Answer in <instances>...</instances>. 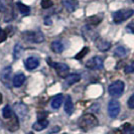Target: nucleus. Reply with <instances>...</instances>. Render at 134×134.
Segmentation results:
<instances>
[{"label":"nucleus","instance_id":"c85d7f7f","mask_svg":"<svg viewBox=\"0 0 134 134\" xmlns=\"http://www.w3.org/2000/svg\"><path fill=\"white\" fill-rule=\"evenodd\" d=\"M7 30L5 29V30H3V29H0V43L1 42H3L4 40L7 38Z\"/></svg>","mask_w":134,"mask_h":134},{"label":"nucleus","instance_id":"f03ea898","mask_svg":"<svg viewBox=\"0 0 134 134\" xmlns=\"http://www.w3.org/2000/svg\"><path fill=\"white\" fill-rule=\"evenodd\" d=\"M134 14L133 9H123V10H118L113 14V20L115 23H121L128 18H130Z\"/></svg>","mask_w":134,"mask_h":134},{"label":"nucleus","instance_id":"423d86ee","mask_svg":"<svg viewBox=\"0 0 134 134\" xmlns=\"http://www.w3.org/2000/svg\"><path fill=\"white\" fill-rule=\"evenodd\" d=\"M51 66L55 69V71L58 72V75L60 78H67L69 74V66L67 64L64 63H52Z\"/></svg>","mask_w":134,"mask_h":134},{"label":"nucleus","instance_id":"6ab92c4d","mask_svg":"<svg viewBox=\"0 0 134 134\" xmlns=\"http://www.w3.org/2000/svg\"><path fill=\"white\" fill-rule=\"evenodd\" d=\"M80 80H81L80 75L72 74V75H69L67 78H66V83H67L68 86H72V85H74L76 83H78Z\"/></svg>","mask_w":134,"mask_h":134},{"label":"nucleus","instance_id":"a211bd4d","mask_svg":"<svg viewBox=\"0 0 134 134\" xmlns=\"http://www.w3.org/2000/svg\"><path fill=\"white\" fill-rule=\"evenodd\" d=\"M47 125H48L47 119H38V121L34 124V129L37 130V131H40V130H43L44 128H47Z\"/></svg>","mask_w":134,"mask_h":134},{"label":"nucleus","instance_id":"5701e85b","mask_svg":"<svg viewBox=\"0 0 134 134\" xmlns=\"http://www.w3.org/2000/svg\"><path fill=\"white\" fill-rule=\"evenodd\" d=\"M13 111L11 110V108L10 106H5V107L3 108V111H2V115H3V117L5 118V119H8V118H10L12 115H13Z\"/></svg>","mask_w":134,"mask_h":134},{"label":"nucleus","instance_id":"473e14b6","mask_svg":"<svg viewBox=\"0 0 134 134\" xmlns=\"http://www.w3.org/2000/svg\"><path fill=\"white\" fill-rule=\"evenodd\" d=\"M126 29H127L129 32L134 34V23H130V24H128L127 27H126Z\"/></svg>","mask_w":134,"mask_h":134},{"label":"nucleus","instance_id":"6e6552de","mask_svg":"<svg viewBox=\"0 0 134 134\" xmlns=\"http://www.w3.org/2000/svg\"><path fill=\"white\" fill-rule=\"evenodd\" d=\"M5 127L7 130H9L10 132H14L19 128V122L17 119V116L13 114L10 118H8L5 120Z\"/></svg>","mask_w":134,"mask_h":134},{"label":"nucleus","instance_id":"aec40b11","mask_svg":"<svg viewBox=\"0 0 134 134\" xmlns=\"http://www.w3.org/2000/svg\"><path fill=\"white\" fill-rule=\"evenodd\" d=\"M97 47L101 52H106L111 47V43L105 40H99L97 41Z\"/></svg>","mask_w":134,"mask_h":134},{"label":"nucleus","instance_id":"4468645a","mask_svg":"<svg viewBox=\"0 0 134 134\" xmlns=\"http://www.w3.org/2000/svg\"><path fill=\"white\" fill-rule=\"evenodd\" d=\"M14 110L18 115H20L21 117H24L27 113V107L25 105H23L22 103H17L14 105Z\"/></svg>","mask_w":134,"mask_h":134},{"label":"nucleus","instance_id":"dca6fc26","mask_svg":"<svg viewBox=\"0 0 134 134\" xmlns=\"http://www.w3.org/2000/svg\"><path fill=\"white\" fill-rule=\"evenodd\" d=\"M65 111L68 115H71L74 111V104H73V101L72 98L70 96H67L66 98V102H65Z\"/></svg>","mask_w":134,"mask_h":134},{"label":"nucleus","instance_id":"7c9ffc66","mask_svg":"<svg viewBox=\"0 0 134 134\" xmlns=\"http://www.w3.org/2000/svg\"><path fill=\"white\" fill-rule=\"evenodd\" d=\"M128 107L130 108V109H134V95H132L128 99Z\"/></svg>","mask_w":134,"mask_h":134},{"label":"nucleus","instance_id":"c9c22d12","mask_svg":"<svg viewBox=\"0 0 134 134\" xmlns=\"http://www.w3.org/2000/svg\"><path fill=\"white\" fill-rule=\"evenodd\" d=\"M28 134H34V133H32V132H29V133H28Z\"/></svg>","mask_w":134,"mask_h":134},{"label":"nucleus","instance_id":"a878e982","mask_svg":"<svg viewBox=\"0 0 134 134\" xmlns=\"http://www.w3.org/2000/svg\"><path fill=\"white\" fill-rule=\"evenodd\" d=\"M21 53H22V47H20V44H16L14 47V59L20 58Z\"/></svg>","mask_w":134,"mask_h":134},{"label":"nucleus","instance_id":"393cba45","mask_svg":"<svg viewBox=\"0 0 134 134\" xmlns=\"http://www.w3.org/2000/svg\"><path fill=\"white\" fill-rule=\"evenodd\" d=\"M89 51H90V49H89V47H83V49H82L80 53L76 55V59H77V60H81V59H83V58H84V57L89 53Z\"/></svg>","mask_w":134,"mask_h":134},{"label":"nucleus","instance_id":"9d476101","mask_svg":"<svg viewBox=\"0 0 134 134\" xmlns=\"http://www.w3.org/2000/svg\"><path fill=\"white\" fill-rule=\"evenodd\" d=\"M63 5L69 12H73L78 7V0H63Z\"/></svg>","mask_w":134,"mask_h":134},{"label":"nucleus","instance_id":"f704fd0d","mask_svg":"<svg viewBox=\"0 0 134 134\" xmlns=\"http://www.w3.org/2000/svg\"><path fill=\"white\" fill-rule=\"evenodd\" d=\"M1 127H2V121L0 119V129H1Z\"/></svg>","mask_w":134,"mask_h":134},{"label":"nucleus","instance_id":"0eeeda50","mask_svg":"<svg viewBox=\"0 0 134 134\" xmlns=\"http://www.w3.org/2000/svg\"><path fill=\"white\" fill-rule=\"evenodd\" d=\"M11 68L6 67L4 68L0 74V78H1V82L6 86V87H11Z\"/></svg>","mask_w":134,"mask_h":134},{"label":"nucleus","instance_id":"bb28decb","mask_svg":"<svg viewBox=\"0 0 134 134\" xmlns=\"http://www.w3.org/2000/svg\"><path fill=\"white\" fill-rule=\"evenodd\" d=\"M41 7L42 8H44V9H47V8H49V7L53 6V1L52 0H41Z\"/></svg>","mask_w":134,"mask_h":134},{"label":"nucleus","instance_id":"f257e3e1","mask_svg":"<svg viewBox=\"0 0 134 134\" xmlns=\"http://www.w3.org/2000/svg\"><path fill=\"white\" fill-rule=\"evenodd\" d=\"M97 125H98V119L96 118V116L90 113L83 115L79 120V126L84 131H88L92 128L96 127Z\"/></svg>","mask_w":134,"mask_h":134},{"label":"nucleus","instance_id":"cd10ccee","mask_svg":"<svg viewBox=\"0 0 134 134\" xmlns=\"http://www.w3.org/2000/svg\"><path fill=\"white\" fill-rule=\"evenodd\" d=\"M125 73L126 74H130V73H133L134 72V60H132L130 64H128L127 66L125 67Z\"/></svg>","mask_w":134,"mask_h":134},{"label":"nucleus","instance_id":"1a4fd4ad","mask_svg":"<svg viewBox=\"0 0 134 134\" xmlns=\"http://www.w3.org/2000/svg\"><path fill=\"white\" fill-rule=\"evenodd\" d=\"M86 67L91 70H102L103 69V59L100 57H94L86 63Z\"/></svg>","mask_w":134,"mask_h":134},{"label":"nucleus","instance_id":"f8f14e48","mask_svg":"<svg viewBox=\"0 0 134 134\" xmlns=\"http://www.w3.org/2000/svg\"><path fill=\"white\" fill-rule=\"evenodd\" d=\"M103 20V15L98 14V15H93V16H90L88 17L86 21L89 25L91 26H97L99 23H101V21Z\"/></svg>","mask_w":134,"mask_h":134},{"label":"nucleus","instance_id":"f3484780","mask_svg":"<svg viewBox=\"0 0 134 134\" xmlns=\"http://www.w3.org/2000/svg\"><path fill=\"white\" fill-rule=\"evenodd\" d=\"M63 101H64V96L62 94H59L57 95L55 97H54V99L52 100L51 105L54 109H59L60 107V105L63 104Z\"/></svg>","mask_w":134,"mask_h":134},{"label":"nucleus","instance_id":"c756f323","mask_svg":"<svg viewBox=\"0 0 134 134\" xmlns=\"http://www.w3.org/2000/svg\"><path fill=\"white\" fill-rule=\"evenodd\" d=\"M7 9V3L5 0H0V12H3Z\"/></svg>","mask_w":134,"mask_h":134},{"label":"nucleus","instance_id":"7ed1b4c3","mask_svg":"<svg viewBox=\"0 0 134 134\" xmlns=\"http://www.w3.org/2000/svg\"><path fill=\"white\" fill-rule=\"evenodd\" d=\"M123 91H124V83L122 81H116L108 88V92L112 97H119L122 95Z\"/></svg>","mask_w":134,"mask_h":134},{"label":"nucleus","instance_id":"b1692460","mask_svg":"<svg viewBox=\"0 0 134 134\" xmlns=\"http://www.w3.org/2000/svg\"><path fill=\"white\" fill-rule=\"evenodd\" d=\"M114 54L117 57H124V55H126V54H127V51H126V48L124 47H118L115 49Z\"/></svg>","mask_w":134,"mask_h":134},{"label":"nucleus","instance_id":"72a5a7b5","mask_svg":"<svg viewBox=\"0 0 134 134\" xmlns=\"http://www.w3.org/2000/svg\"><path fill=\"white\" fill-rule=\"evenodd\" d=\"M1 102H2V95L0 93V104H1Z\"/></svg>","mask_w":134,"mask_h":134},{"label":"nucleus","instance_id":"4be33fe9","mask_svg":"<svg viewBox=\"0 0 134 134\" xmlns=\"http://www.w3.org/2000/svg\"><path fill=\"white\" fill-rule=\"evenodd\" d=\"M123 133L124 134H134V126L130 123H125L123 125Z\"/></svg>","mask_w":134,"mask_h":134},{"label":"nucleus","instance_id":"2eb2a0df","mask_svg":"<svg viewBox=\"0 0 134 134\" xmlns=\"http://www.w3.org/2000/svg\"><path fill=\"white\" fill-rule=\"evenodd\" d=\"M24 81H25V76L22 74V73H18L17 75H15V77L13 78L12 84H13V86H15V87H20V86H22V84L24 83Z\"/></svg>","mask_w":134,"mask_h":134},{"label":"nucleus","instance_id":"e433bc0d","mask_svg":"<svg viewBox=\"0 0 134 134\" xmlns=\"http://www.w3.org/2000/svg\"><path fill=\"white\" fill-rule=\"evenodd\" d=\"M133 2H134V0H133Z\"/></svg>","mask_w":134,"mask_h":134},{"label":"nucleus","instance_id":"412c9836","mask_svg":"<svg viewBox=\"0 0 134 134\" xmlns=\"http://www.w3.org/2000/svg\"><path fill=\"white\" fill-rule=\"evenodd\" d=\"M16 5L18 7L19 11L23 14V15H28V14L30 13V8L28 6H26L25 4H23V3H21V2H17Z\"/></svg>","mask_w":134,"mask_h":134},{"label":"nucleus","instance_id":"20e7f679","mask_svg":"<svg viewBox=\"0 0 134 134\" xmlns=\"http://www.w3.org/2000/svg\"><path fill=\"white\" fill-rule=\"evenodd\" d=\"M23 37L28 41L35 42V43H40L42 42L44 40L43 34L40 31H26L25 34H23Z\"/></svg>","mask_w":134,"mask_h":134},{"label":"nucleus","instance_id":"2f4dec72","mask_svg":"<svg viewBox=\"0 0 134 134\" xmlns=\"http://www.w3.org/2000/svg\"><path fill=\"white\" fill-rule=\"evenodd\" d=\"M107 134H123V132L121 131L120 129H112Z\"/></svg>","mask_w":134,"mask_h":134},{"label":"nucleus","instance_id":"ddd939ff","mask_svg":"<svg viewBox=\"0 0 134 134\" xmlns=\"http://www.w3.org/2000/svg\"><path fill=\"white\" fill-rule=\"evenodd\" d=\"M51 47H52V51L55 54H60L65 48L64 43H63L62 40H54V41H53L52 44H51Z\"/></svg>","mask_w":134,"mask_h":134},{"label":"nucleus","instance_id":"9b49d317","mask_svg":"<svg viewBox=\"0 0 134 134\" xmlns=\"http://www.w3.org/2000/svg\"><path fill=\"white\" fill-rule=\"evenodd\" d=\"M38 65H40V60L36 57H30L25 62V67L27 70H34L38 67Z\"/></svg>","mask_w":134,"mask_h":134},{"label":"nucleus","instance_id":"39448f33","mask_svg":"<svg viewBox=\"0 0 134 134\" xmlns=\"http://www.w3.org/2000/svg\"><path fill=\"white\" fill-rule=\"evenodd\" d=\"M120 112V103L117 100H111L108 105V114L111 118H116Z\"/></svg>","mask_w":134,"mask_h":134}]
</instances>
